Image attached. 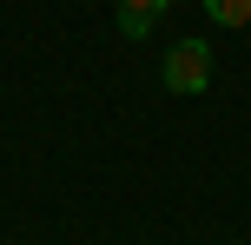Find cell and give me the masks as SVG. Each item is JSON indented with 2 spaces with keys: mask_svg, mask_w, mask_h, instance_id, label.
Returning <instances> with one entry per match:
<instances>
[{
  "mask_svg": "<svg viewBox=\"0 0 251 245\" xmlns=\"http://www.w3.org/2000/svg\"><path fill=\"white\" fill-rule=\"evenodd\" d=\"M212 86V47L205 40H172L165 53V93H205Z\"/></svg>",
  "mask_w": 251,
  "mask_h": 245,
  "instance_id": "6da1fadb",
  "label": "cell"
},
{
  "mask_svg": "<svg viewBox=\"0 0 251 245\" xmlns=\"http://www.w3.org/2000/svg\"><path fill=\"white\" fill-rule=\"evenodd\" d=\"M165 7H172V0H119V33L126 40H146L152 27L165 20Z\"/></svg>",
  "mask_w": 251,
  "mask_h": 245,
  "instance_id": "7a4b0ae2",
  "label": "cell"
},
{
  "mask_svg": "<svg viewBox=\"0 0 251 245\" xmlns=\"http://www.w3.org/2000/svg\"><path fill=\"white\" fill-rule=\"evenodd\" d=\"M199 7H205V20L231 27V33H245V27H251V0H199Z\"/></svg>",
  "mask_w": 251,
  "mask_h": 245,
  "instance_id": "3957f363",
  "label": "cell"
}]
</instances>
